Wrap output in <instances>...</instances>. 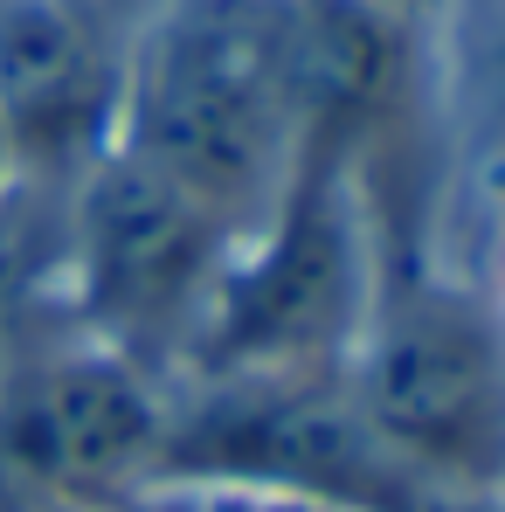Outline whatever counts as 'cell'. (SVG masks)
<instances>
[{"mask_svg":"<svg viewBox=\"0 0 505 512\" xmlns=\"http://www.w3.org/2000/svg\"><path fill=\"white\" fill-rule=\"evenodd\" d=\"M409 512H505V492H422Z\"/></svg>","mask_w":505,"mask_h":512,"instance_id":"cell-8","label":"cell"},{"mask_svg":"<svg viewBox=\"0 0 505 512\" xmlns=\"http://www.w3.org/2000/svg\"><path fill=\"white\" fill-rule=\"evenodd\" d=\"M339 367L422 492H505V319L478 291L395 270L367 291Z\"/></svg>","mask_w":505,"mask_h":512,"instance_id":"cell-3","label":"cell"},{"mask_svg":"<svg viewBox=\"0 0 505 512\" xmlns=\"http://www.w3.org/2000/svg\"><path fill=\"white\" fill-rule=\"evenodd\" d=\"M160 492H250L319 512H409L422 499V485L367 429L346 367L180 381Z\"/></svg>","mask_w":505,"mask_h":512,"instance_id":"cell-4","label":"cell"},{"mask_svg":"<svg viewBox=\"0 0 505 512\" xmlns=\"http://www.w3.org/2000/svg\"><path fill=\"white\" fill-rule=\"evenodd\" d=\"M125 56L90 0H0V187L63 201L118 139Z\"/></svg>","mask_w":505,"mask_h":512,"instance_id":"cell-6","label":"cell"},{"mask_svg":"<svg viewBox=\"0 0 505 512\" xmlns=\"http://www.w3.org/2000/svg\"><path fill=\"white\" fill-rule=\"evenodd\" d=\"M146 512H319V506L250 499V492H160V499H146Z\"/></svg>","mask_w":505,"mask_h":512,"instance_id":"cell-7","label":"cell"},{"mask_svg":"<svg viewBox=\"0 0 505 512\" xmlns=\"http://www.w3.org/2000/svg\"><path fill=\"white\" fill-rule=\"evenodd\" d=\"M173 395L167 374L63 312L56 333L0 353V485L63 506H146L167 478Z\"/></svg>","mask_w":505,"mask_h":512,"instance_id":"cell-5","label":"cell"},{"mask_svg":"<svg viewBox=\"0 0 505 512\" xmlns=\"http://www.w3.org/2000/svg\"><path fill=\"white\" fill-rule=\"evenodd\" d=\"M298 7L305 0H173L125 56L111 146L256 229L305 146Z\"/></svg>","mask_w":505,"mask_h":512,"instance_id":"cell-1","label":"cell"},{"mask_svg":"<svg viewBox=\"0 0 505 512\" xmlns=\"http://www.w3.org/2000/svg\"><path fill=\"white\" fill-rule=\"evenodd\" d=\"M0 201H7V187H0Z\"/></svg>","mask_w":505,"mask_h":512,"instance_id":"cell-9","label":"cell"},{"mask_svg":"<svg viewBox=\"0 0 505 512\" xmlns=\"http://www.w3.org/2000/svg\"><path fill=\"white\" fill-rule=\"evenodd\" d=\"M243 236L250 229L222 215L208 194L111 146L63 194V222H56L63 312L90 340L118 346L125 360L180 388Z\"/></svg>","mask_w":505,"mask_h":512,"instance_id":"cell-2","label":"cell"},{"mask_svg":"<svg viewBox=\"0 0 505 512\" xmlns=\"http://www.w3.org/2000/svg\"><path fill=\"white\" fill-rule=\"evenodd\" d=\"M381 7H388V0H381Z\"/></svg>","mask_w":505,"mask_h":512,"instance_id":"cell-10","label":"cell"}]
</instances>
